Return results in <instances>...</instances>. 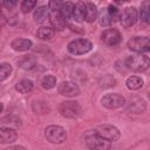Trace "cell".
<instances>
[{"mask_svg":"<svg viewBox=\"0 0 150 150\" xmlns=\"http://www.w3.org/2000/svg\"><path fill=\"white\" fill-rule=\"evenodd\" d=\"M145 109H146V103L142 97L135 96V97L130 98V102L128 105L129 111H131L134 114H142L145 111Z\"/></svg>","mask_w":150,"mask_h":150,"instance_id":"obj_13","label":"cell"},{"mask_svg":"<svg viewBox=\"0 0 150 150\" xmlns=\"http://www.w3.org/2000/svg\"><path fill=\"white\" fill-rule=\"evenodd\" d=\"M18 138V132L15 129L9 128V127H0V143L7 144V143H13Z\"/></svg>","mask_w":150,"mask_h":150,"instance_id":"obj_12","label":"cell"},{"mask_svg":"<svg viewBox=\"0 0 150 150\" xmlns=\"http://www.w3.org/2000/svg\"><path fill=\"white\" fill-rule=\"evenodd\" d=\"M19 66L22 69L29 70V69H33L36 66V60L34 57H32V56H25L19 61Z\"/></svg>","mask_w":150,"mask_h":150,"instance_id":"obj_24","label":"cell"},{"mask_svg":"<svg viewBox=\"0 0 150 150\" xmlns=\"http://www.w3.org/2000/svg\"><path fill=\"white\" fill-rule=\"evenodd\" d=\"M97 19H98V23L103 27H107L111 23L112 19L110 16V14L108 13V9L107 8H103L100 13H97Z\"/></svg>","mask_w":150,"mask_h":150,"instance_id":"obj_22","label":"cell"},{"mask_svg":"<svg viewBox=\"0 0 150 150\" xmlns=\"http://www.w3.org/2000/svg\"><path fill=\"white\" fill-rule=\"evenodd\" d=\"M93 48V43L87 39H76L68 43V52L73 55H84Z\"/></svg>","mask_w":150,"mask_h":150,"instance_id":"obj_4","label":"cell"},{"mask_svg":"<svg viewBox=\"0 0 150 150\" xmlns=\"http://www.w3.org/2000/svg\"><path fill=\"white\" fill-rule=\"evenodd\" d=\"M101 39H102V41H103L107 46H116V45H118V43L121 42L122 35H121V33H120L117 29L110 28V29H105V30L102 33Z\"/></svg>","mask_w":150,"mask_h":150,"instance_id":"obj_11","label":"cell"},{"mask_svg":"<svg viewBox=\"0 0 150 150\" xmlns=\"http://www.w3.org/2000/svg\"><path fill=\"white\" fill-rule=\"evenodd\" d=\"M8 149H23V146H20V145H15V146H9Z\"/></svg>","mask_w":150,"mask_h":150,"instance_id":"obj_33","label":"cell"},{"mask_svg":"<svg viewBox=\"0 0 150 150\" xmlns=\"http://www.w3.org/2000/svg\"><path fill=\"white\" fill-rule=\"evenodd\" d=\"M73 18L77 22H82L84 20V2L79 1L74 6V12H73Z\"/></svg>","mask_w":150,"mask_h":150,"instance_id":"obj_17","label":"cell"},{"mask_svg":"<svg viewBox=\"0 0 150 150\" xmlns=\"http://www.w3.org/2000/svg\"><path fill=\"white\" fill-rule=\"evenodd\" d=\"M101 103L103 107L108 109H117L122 105H124L125 100L123 96L118 94H107L101 98Z\"/></svg>","mask_w":150,"mask_h":150,"instance_id":"obj_8","label":"cell"},{"mask_svg":"<svg viewBox=\"0 0 150 150\" xmlns=\"http://www.w3.org/2000/svg\"><path fill=\"white\" fill-rule=\"evenodd\" d=\"M11 47H12L14 50H16V52H26V50L30 49V47H32V41L28 40V39H23V38L15 39V40L12 41Z\"/></svg>","mask_w":150,"mask_h":150,"instance_id":"obj_14","label":"cell"},{"mask_svg":"<svg viewBox=\"0 0 150 150\" xmlns=\"http://www.w3.org/2000/svg\"><path fill=\"white\" fill-rule=\"evenodd\" d=\"M95 130H96V132L102 138H104V139H107L109 142H116L121 137L120 130L115 125H111V124H102V125H98Z\"/></svg>","mask_w":150,"mask_h":150,"instance_id":"obj_6","label":"cell"},{"mask_svg":"<svg viewBox=\"0 0 150 150\" xmlns=\"http://www.w3.org/2000/svg\"><path fill=\"white\" fill-rule=\"evenodd\" d=\"M84 142L87 144L88 148L90 149H100V150H104V149H109L110 148V142L102 138L96 130H88L84 134Z\"/></svg>","mask_w":150,"mask_h":150,"instance_id":"obj_1","label":"cell"},{"mask_svg":"<svg viewBox=\"0 0 150 150\" xmlns=\"http://www.w3.org/2000/svg\"><path fill=\"white\" fill-rule=\"evenodd\" d=\"M63 4V0H49V4H48V9L50 12H56V11H60L61 6Z\"/></svg>","mask_w":150,"mask_h":150,"instance_id":"obj_29","label":"cell"},{"mask_svg":"<svg viewBox=\"0 0 150 150\" xmlns=\"http://www.w3.org/2000/svg\"><path fill=\"white\" fill-rule=\"evenodd\" d=\"M57 90L62 96H67V97H74L80 94V87L71 81H62L59 84Z\"/></svg>","mask_w":150,"mask_h":150,"instance_id":"obj_9","label":"cell"},{"mask_svg":"<svg viewBox=\"0 0 150 150\" xmlns=\"http://www.w3.org/2000/svg\"><path fill=\"white\" fill-rule=\"evenodd\" d=\"M74 4L70 2V1H67V2H63L61 8H60V13L61 15L63 16L64 20H68L73 16V12H74Z\"/></svg>","mask_w":150,"mask_h":150,"instance_id":"obj_20","label":"cell"},{"mask_svg":"<svg viewBox=\"0 0 150 150\" xmlns=\"http://www.w3.org/2000/svg\"><path fill=\"white\" fill-rule=\"evenodd\" d=\"M139 16H141V20L143 22H149V19H150V4H149V0H145L141 5Z\"/></svg>","mask_w":150,"mask_h":150,"instance_id":"obj_25","label":"cell"},{"mask_svg":"<svg viewBox=\"0 0 150 150\" xmlns=\"http://www.w3.org/2000/svg\"><path fill=\"white\" fill-rule=\"evenodd\" d=\"M48 15H49V13H48V7H47V6H41V7H38V8L35 9L33 18H34V20H35L36 22L41 23V22H43V21L47 19Z\"/></svg>","mask_w":150,"mask_h":150,"instance_id":"obj_21","label":"cell"},{"mask_svg":"<svg viewBox=\"0 0 150 150\" xmlns=\"http://www.w3.org/2000/svg\"><path fill=\"white\" fill-rule=\"evenodd\" d=\"M33 87H34V84H33V82L30 80H21L20 82L16 83L15 90L19 91L20 94H27V93L32 91Z\"/></svg>","mask_w":150,"mask_h":150,"instance_id":"obj_19","label":"cell"},{"mask_svg":"<svg viewBox=\"0 0 150 150\" xmlns=\"http://www.w3.org/2000/svg\"><path fill=\"white\" fill-rule=\"evenodd\" d=\"M38 0H23L21 4V11L23 13H29L36 5Z\"/></svg>","mask_w":150,"mask_h":150,"instance_id":"obj_28","label":"cell"},{"mask_svg":"<svg viewBox=\"0 0 150 150\" xmlns=\"http://www.w3.org/2000/svg\"><path fill=\"white\" fill-rule=\"evenodd\" d=\"M59 112L67 118H76L81 115L82 108L75 101H64L59 105Z\"/></svg>","mask_w":150,"mask_h":150,"instance_id":"obj_5","label":"cell"},{"mask_svg":"<svg viewBox=\"0 0 150 150\" xmlns=\"http://www.w3.org/2000/svg\"><path fill=\"white\" fill-rule=\"evenodd\" d=\"M2 110H4V105H2V103L0 102V112H1Z\"/></svg>","mask_w":150,"mask_h":150,"instance_id":"obj_34","label":"cell"},{"mask_svg":"<svg viewBox=\"0 0 150 150\" xmlns=\"http://www.w3.org/2000/svg\"><path fill=\"white\" fill-rule=\"evenodd\" d=\"M49 18H50V23L53 25V27L55 29H63L64 26H66V20L63 19V16L61 15L60 11H56V12H50L49 14Z\"/></svg>","mask_w":150,"mask_h":150,"instance_id":"obj_15","label":"cell"},{"mask_svg":"<svg viewBox=\"0 0 150 150\" xmlns=\"http://www.w3.org/2000/svg\"><path fill=\"white\" fill-rule=\"evenodd\" d=\"M36 36L41 40H50L54 36V29L50 27H40L36 30Z\"/></svg>","mask_w":150,"mask_h":150,"instance_id":"obj_23","label":"cell"},{"mask_svg":"<svg viewBox=\"0 0 150 150\" xmlns=\"http://www.w3.org/2000/svg\"><path fill=\"white\" fill-rule=\"evenodd\" d=\"M97 8L94 4L87 2L84 4V20L87 22H93L97 18Z\"/></svg>","mask_w":150,"mask_h":150,"instance_id":"obj_16","label":"cell"},{"mask_svg":"<svg viewBox=\"0 0 150 150\" xmlns=\"http://www.w3.org/2000/svg\"><path fill=\"white\" fill-rule=\"evenodd\" d=\"M128 47L135 53H146L150 49V40L146 36H134L128 41Z\"/></svg>","mask_w":150,"mask_h":150,"instance_id":"obj_7","label":"cell"},{"mask_svg":"<svg viewBox=\"0 0 150 150\" xmlns=\"http://www.w3.org/2000/svg\"><path fill=\"white\" fill-rule=\"evenodd\" d=\"M137 11L136 8L134 7H127L120 15V19H121V23L123 27L125 28H129L131 26H134L137 21Z\"/></svg>","mask_w":150,"mask_h":150,"instance_id":"obj_10","label":"cell"},{"mask_svg":"<svg viewBox=\"0 0 150 150\" xmlns=\"http://www.w3.org/2000/svg\"><path fill=\"white\" fill-rule=\"evenodd\" d=\"M125 66L134 71H144L149 67V56L143 53H137V55L129 56L125 60Z\"/></svg>","mask_w":150,"mask_h":150,"instance_id":"obj_2","label":"cell"},{"mask_svg":"<svg viewBox=\"0 0 150 150\" xmlns=\"http://www.w3.org/2000/svg\"><path fill=\"white\" fill-rule=\"evenodd\" d=\"M108 13L110 14V16H111V19L112 20H116V19H120V15H121V13H120V11H118V8H116L115 6H112V5H110L108 8Z\"/></svg>","mask_w":150,"mask_h":150,"instance_id":"obj_30","label":"cell"},{"mask_svg":"<svg viewBox=\"0 0 150 150\" xmlns=\"http://www.w3.org/2000/svg\"><path fill=\"white\" fill-rule=\"evenodd\" d=\"M127 0H114V2L115 4H117V5H122V4H124Z\"/></svg>","mask_w":150,"mask_h":150,"instance_id":"obj_32","label":"cell"},{"mask_svg":"<svg viewBox=\"0 0 150 150\" xmlns=\"http://www.w3.org/2000/svg\"><path fill=\"white\" fill-rule=\"evenodd\" d=\"M125 84L130 90H138L143 87V80L139 76H130L127 79Z\"/></svg>","mask_w":150,"mask_h":150,"instance_id":"obj_18","label":"cell"},{"mask_svg":"<svg viewBox=\"0 0 150 150\" xmlns=\"http://www.w3.org/2000/svg\"><path fill=\"white\" fill-rule=\"evenodd\" d=\"M11 73H12V66L9 63H7V62L0 63V82L8 79Z\"/></svg>","mask_w":150,"mask_h":150,"instance_id":"obj_27","label":"cell"},{"mask_svg":"<svg viewBox=\"0 0 150 150\" xmlns=\"http://www.w3.org/2000/svg\"><path fill=\"white\" fill-rule=\"evenodd\" d=\"M56 86V77L53 75H46L41 80V87L43 89H52Z\"/></svg>","mask_w":150,"mask_h":150,"instance_id":"obj_26","label":"cell"},{"mask_svg":"<svg viewBox=\"0 0 150 150\" xmlns=\"http://www.w3.org/2000/svg\"><path fill=\"white\" fill-rule=\"evenodd\" d=\"M0 4H2V0H0Z\"/></svg>","mask_w":150,"mask_h":150,"instance_id":"obj_35","label":"cell"},{"mask_svg":"<svg viewBox=\"0 0 150 150\" xmlns=\"http://www.w3.org/2000/svg\"><path fill=\"white\" fill-rule=\"evenodd\" d=\"M45 137L47 138L48 142L54 143V144H60L66 141L67 134L66 130L61 125H49L45 130Z\"/></svg>","mask_w":150,"mask_h":150,"instance_id":"obj_3","label":"cell"},{"mask_svg":"<svg viewBox=\"0 0 150 150\" xmlns=\"http://www.w3.org/2000/svg\"><path fill=\"white\" fill-rule=\"evenodd\" d=\"M16 2H18V0H2V6H5L6 8H12V7H14L15 5H16Z\"/></svg>","mask_w":150,"mask_h":150,"instance_id":"obj_31","label":"cell"}]
</instances>
